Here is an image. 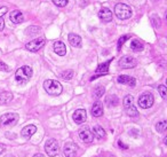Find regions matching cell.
<instances>
[{"label":"cell","instance_id":"obj_1","mask_svg":"<svg viewBox=\"0 0 167 157\" xmlns=\"http://www.w3.org/2000/svg\"><path fill=\"white\" fill-rule=\"evenodd\" d=\"M32 68L29 66H21L20 69L16 70V74H15V79L18 84H25L28 83L29 80L32 77Z\"/></svg>","mask_w":167,"mask_h":157},{"label":"cell","instance_id":"obj_2","mask_svg":"<svg viewBox=\"0 0 167 157\" xmlns=\"http://www.w3.org/2000/svg\"><path fill=\"white\" fill-rule=\"evenodd\" d=\"M44 88H45V91L47 92L48 94H51V95H60L62 93V91H63L62 85L57 80H54V79H47V80H45Z\"/></svg>","mask_w":167,"mask_h":157},{"label":"cell","instance_id":"obj_3","mask_svg":"<svg viewBox=\"0 0 167 157\" xmlns=\"http://www.w3.org/2000/svg\"><path fill=\"white\" fill-rule=\"evenodd\" d=\"M114 14L119 20H127L132 16V9L128 5L119 2L114 7Z\"/></svg>","mask_w":167,"mask_h":157},{"label":"cell","instance_id":"obj_4","mask_svg":"<svg viewBox=\"0 0 167 157\" xmlns=\"http://www.w3.org/2000/svg\"><path fill=\"white\" fill-rule=\"evenodd\" d=\"M18 118H20V116L17 114H15V112L5 114L0 118L1 125L2 126H14V125H16V123L18 122Z\"/></svg>","mask_w":167,"mask_h":157},{"label":"cell","instance_id":"obj_5","mask_svg":"<svg viewBox=\"0 0 167 157\" xmlns=\"http://www.w3.org/2000/svg\"><path fill=\"white\" fill-rule=\"evenodd\" d=\"M153 95L151 93H143L139 98V105L143 109L151 108L153 105Z\"/></svg>","mask_w":167,"mask_h":157},{"label":"cell","instance_id":"obj_6","mask_svg":"<svg viewBox=\"0 0 167 157\" xmlns=\"http://www.w3.org/2000/svg\"><path fill=\"white\" fill-rule=\"evenodd\" d=\"M45 150L47 155L51 157H55L58 153V144L55 139H49L45 144Z\"/></svg>","mask_w":167,"mask_h":157},{"label":"cell","instance_id":"obj_7","mask_svg":"<svg viewBox=\"0 0 167 157\" xmlns=\"http://www.w3.org/2000/svg\"><path fill=\"white\" fill-rule=\"evenodd\" d=\"M45 38H37V39H33L31 41H29L28 44L25 45V48L30 51V52H38L40 48L44 47L45 45Z\"/></svg>","mask_w":167,"mask_h":157},{"label":"cell","instance_id":"obj_8","mask_svg":"<svg viewBox=\"0 0 167 157\" xmlns=\"http://www.w3.org/2000/svg\"><path fill=\"white\" fill-rule=\"evenodd\" d=\"M112 60H113V57L110 59V60H108V61H105L104 63H101V64L96 68V70H95V75L91 78V80H94V79H96L98 77H100V76L107 75V74L109 72V66H110V63L112 62Z\"/></svg>","mask_w":167,"mask_h":157},{"label":"cell","instance_id":"obj_9","mask_svg":"<svg viewBox=\"0 0 167 157\" xmlns=\"http://www.w3.org/2000/svg\"><path fill=\"white\" fill-rule=\"evenodd\" d=\"M138 64V61L136 59H134L133 56H123L120 60H119V66H121L123 69H131V68H134Z\"/></svg>","mask_w":167,"mask_h":157},{"label":"cell","instance_id":"obj_10","mask_svg":"<svg viewBox=\"0 0 167 157\" xmlns=\"http://www.w3.org/2000/svg\"><path fill=\"white\" fill-rule=\"evenodd\" d=\"M63 154L65 157H77L78 154V146L73 142H68L65 144L63 148Z\"/></svg>","mask_w":167,"mask_h":157},{"label":"cell","instance_id":"obj_11","mask_svg":"<svg viewBox=\"0 0 167 157\" xmlns=\"http://www.w3.org/2000/svg\"><path fill=\"white\" fill-rule=\"evenodd\" d=\"M79 136H80V139L83 140L84 142H86V144H91L94 140L93 133H92V131L87 126H85V127L79 130Z\"/></svg>","mask_w":167,"mask_h":157},{"label":"cell","instance_id":"obj_12","mask_svg":"<svg viewBox=\"0 0 167 157\" xmlns=\"http://www.w3.org/2000/svg\"><path fill=\"white\" fill-rule=\"evenodd\" d=\"M72 118H73L76 124H83L84 122L86 120V118H87V112L84 109H78V110H76L73 112Z\"/></svg>","mask_w":167,"mask_h":157},{"label":"cell","instance_id":"obj_13","mask_svg":"<svg viewBox=\"0 0 167 157\" xmlns=\"http://www.w3.org/2000/svg\"><path fill=\"white\" fill-rule=\"evenodd\" d=\"M117 81L119 84H124V85H128L131 87H134L136 85V80L135 78L131 77V76H127V75H121V76H118Z\"/></svg>","mask_w":167,"mask_h":157},{"label":"cell","instance_id":"obj_14","mask_svg":"<svg viewBox=\"0 0 167 157\" xmlns=\"http://www.w3.org/2000/svg\"><path fill=\"white\" fill-rule=\"evenodd\" d=\"M98 17H100V20L103 21V22H110V21H112V12L109 8L103 7V8L98 12Z\"/></svg>","mask_w":167,"mask_h":157},{"label":"cell","instance_id":"obj_15","mask_svg":"<svg viewBox=\"0 0 167 157\" xmlns=\"http://www.w3.org/2000/svg\"><path fill=\"white\" fill-rule=\"evenodd\" d=\"M9 18H11V21H12L14 24H20V23H22V22L24 21V16H23L22 12H21V11H17V9H15V11H13V12L11 13Z\"/></svg>","mask_w":167,"mask_h":157},{"label":"cell","instance_id":"obj_16","mask_svg":"<svg viewBox=\"0 0 167 157\" xmlns=\"http://www.w3.org/2000/svg\"><path fill=\"white\" fill-rule=\"evenodd\" d=\"M54 52L60 55V56H64L67 54V47L64 45V42L62 41H55L54 42Z\"/></svg>","mask_w":167,"mask_h":157},{"label":"cell","instance_id":"obj_17","mask_svg":"<svg viewBox=\"0 0 167 157\" xmlns=\"http://www.w3.org/2000/svg\"><path fill=\"white\" fill-rule=\"evenodd\" d=\"M92 115L94 117H101L103 115V105L100 101L95 102L93 105V107H92Z\"/></svg>","mask_w":167,"mask_h":157},{"label":"cell","instance_id":"obj_18","mask_svg":"<svg viewBox=\"0 0 167 157\" xmlns=\"http://www.w3.org/2000/svg\"><path fill=\"white\" fill-rule=\"evenodd\" d=\"M36 132H37V127H36L34 125H27V126L22 130L21 135H22L23 138H30V136H32Z\"/></svg>","mask_w":167,"mask_h":157},{"label":"cell","instance_id":"obj_19","mask_svg":"<svg viewBox=\"0 0 167 157\" xmlns=\"http://www.w3.org/2000/svg\"><path fill=\"white\" fill-rule=\"evenodd\" d=\"M68 39H69L71 46H73V47H80L81 46V38H80V36H78L76 33H70L68 36Z\"/></svg>","mask_w":167,"mask_h":157},{"label":"cell","instance_id":"obj_20","mask_svg":"<svg viewBox=\"0 0 167 157\" xmlns=\"http://www.w3.org/2000/svg\"><path fill=\"white\" fill-rule=\"evenodd\" d=\"M13 94L11 92H1L0 93V105H7L13 100Z\"/></svg>","mask_w":167,"mask_h":157},{"label":"cell","instance_id":"obj_21","mask_svg":"<svg viewBox=\"0 0 167 157\" xmlns=\"http://www.w3.org/2000/svg\"><path fill=\"white\" fill-rule=\"evenodd\" d=\"M93 135H95L98 139H104L105 136H107V133L104 131V129L103 127H101V126H94V129H93Z\"/></svg>","mask_w":167,"mask_h":157},{"label":"cell","instance_id":"obj_22","mask_svg":"<svg viewBox=\"0 0 167 157\" xmlns=\"http://www.w3.org/2000/svg\"><path fill=\"white\" fill-rule=\"evenodd\" d=\"M131 48L134 51V52H141L143 50V44L138 39H134L132 40L131 42Z\"/></svg>","mask_w":167,"mask_h":157},{"label":"cell","instance_id":"obj_23","mask_svg":"<svg viewBox=\"0 0 167 157\" xmlns=\"http://www.w3.org/2000/svg\"><path fill=\"white\" fill-rule=\"evenodd\" d=\"M105 103L109 105V107H116V105L119 103V100H118V98L116 95H109L105 99Z\"/></svg>","mask_w":167,"mask_h":157},{"label":"cell","instance_id":"obj_24","mask_svg":"<svg viewBox=\"0 0 167 157\" xmlns=\"http://www.w3.org/2000/svg\"><path fill=\"white\" fill-rule=\"evenodd\" d=\"M126 112H127V115L131 116V117H136V116L139 115V111H138V109L134 107V105H131L129 108H127V109H126Z\"/></svg>","mask_w":167,"mask_h":157},{"label":"cell","instance_id":"obj_25","mask_svg":"<svg viewBox=\"0 0 167 157\" xmlns=\"http://www.w3.org/2000/svg\"><path fill=\"white\" fill-rule=\"evenodd\" d=\"M73 75H74V72L72 70H67V71L61 72V78L64 80H70V79H72Z\"/></svg>","mask_w":167,"mask_h":157},{"label":"cell","instance_id":"obj_26","mask_svg":"<svg viewBox=\"0 0 167 157\" xmlns=\"http://www.w3.org/2000/svg\"><path fill=\"white\" fill-rule=\"evenodd\" d=\"M133 101H134V99H133V96H132V95H126L125 98H124V101H123L125 109L129 108L131 105H133Z\"/></svg>","mask_w":167,"mask_h":157},{"label":"cell","instance_id":"obj_27","mask_svg":"<svg viewBox=\"0 0 167 157\" xmlns=\"http://www.w3.org/2000/svg\"><path fill=\"white\" fill-rule=\"evenodd\" d=\"M104 92H105V88H104L103 86H98V87L94 90V96H95L96 99H100L101 96H103Z\"/></svg>","mask_w":167,"mask_h":157},{"label":"cell","instance_id":"obj_28","mask_svg":"<svg viewBox=\"0 0 167 157\" xmlns=\"http://www.w3.org/2000/svg\"><path fill=\"white\" fill-rule=\"evenodd\" d=\"M166 127H167L166 120H161V122H159V123L157 124V126H156L157 131L160 132V133H164V132L166 131Z\"/></svg>","mask_w":167,"mask_h":157},{"label":"cell","instance_id":"obj_29","mask_svg":"<svg viewBox=\"0 0 167 157\" xmlns=\"http://www.w3.org/2000/svg\"><path fill=\"white\" fill-rule=\"evenodd\" d=\"M131 38V35H125V36H121L119 40H118V45H117V47H118V51H120L121 50V46L125 44L126 40H128Z\"/></svg>","mask_w":167,"mask_h":157},{"label":"cell","instance_id":"obj_30","mask_svg":"<svg viewBox=\"0 0 167 157\" xmlns=\"http://www.w3.org/2000/svg\"><path fill=\"white\" fill-rule=\"evenodd\" d=\"M39 31H40V28L39 26H30L27 29V35H30V36H33V35H37V33H39Z\"/></svg>","mask_w":167,"mask_h":157},{"label":"cell","instance_id":"obj_31","mask_svg":"<svg viewBox=\"0 0 167 157\" xmlns=\"http://www.w3.org/2000/svg\"><path fill=\"white\" fill-rule=\"evenodd\" d=\"M151 22H152L154 28H160L161 26V21H160V18L157 15H152L151 16Z\"/></svg>","mask_w":167,"mask_h":157},{"label":"cell","instance_id":"obj_32","mask_svg":"<svg viewBox=\"0 0 167 157\" xmlns=\"http://www.w3.org/2000/svg\"><path fill=\"white\" fill-rule=\"evenodd\" d=\"M158 92L160 93V95H161V98L163 99H166L167 98V88L165 85H160V86H158Z\"/></svg>","mask_w":167,"mask_h":157},{"label":"cell","instance_id":"obj_33","mask_svg":"<svg viewBox=\"0 0 167 157\" xmlns=\"http://www.w3.org/2000/svg\"><path fill=\"white\" fill-rule=\"evenodd\" d=\"M53 2H54V5L57 6V7H65L69 1H68V0H53Z\"/></svg>","mask_w":167,"mask_h":157},{"label":"cell","instance_id":"obj_34","mask_svg":"<svg viewBox=\"0 0 167 157\" xmlns=\"http://www.w3.org/2000/svg\"><path fill=\"white\" fill-rule=\"evenodd\" d=\"M0 70H1V71H6V72H8V71H11V68L7 66L5 62L0 61Z\"/></svg>","mask_w":167,"mask_h":157},{"label":"cell","instance_id":"obj_35","mask_svg":"<svg viewBox=\"0 0 167 157\" xmlns=\"http://www.w3.org/2000/svg\"><path fill=\"white\" fill-rule=\"evenodd\" d=\"M7 11H8V8H7V7H1V8H0V18H1L5 14L7 13Z\"/></svg>","mask_w":167,"mask_h":157},{"label":"cell","instance_id":"obj_36","mask_svg":"<svg viewBox=\"0 0 167 157\" xmlns=\"http://www.w3.org/2000/svg\"><path fill=\"white\" fill-rule=\"evenodd\" d=\"M118 146H119V147H120V148H123V149H128V146H127V144H124V142H123V141H120V140H119V141H118Z\"/></svg>","mask_w":167,"mask_h":157},{"label":"cell","instance_id":"obj_37","mask_svg":"<svg viewBox=\"0 0 167 157\" xmlns=\"http://www.w3.org/2000/svg\"><path fill=\"white\" fill-rule=\"evenodd\" d=\"M4 28H5V22H4L2 18H0V31H2Z\"/></svg>","mask_w":167,"mask_h":157},{"label":"cell","instance_id":"obj_38","mask_svg":"<svg viewBox=\"0 0 167 157\" xmlns=\"http://www.w3.org/2000/svg\"><path fill=\"white\" fill-rule=\"evenodd\" d=\"M5 150H6V147L4 144H0V154H2Z\"/></svg>","mask_w":167,"mask_h":157},{"label":"cell","instance_id":"obj_39","mask_svg":"<svg viewBox=\"0 0 167 157\" xmlns=\"http://www.w3.org/2000/svg\"><path fill=\"white\" fill-rule=\"evenodd\" d=\"M33 157H45V156H44L42 154H40V153H39V154H36V155H33Z\"/></svg>","mask_w":167,"mask_h":157},{"label":"cell","instance_id":"obj_40","mask_svg":"<svg viewBox=\"0 0 167 157\" xmlns=\"http://www.w3.org/2000/svg\"><path fill=\"white\" fill-rule=\"evenodd\" d=\"M5 157H14L13 155H7V156H5Z\"/></svg>","mask_w":167,"mask_h":157}]
</instances>
